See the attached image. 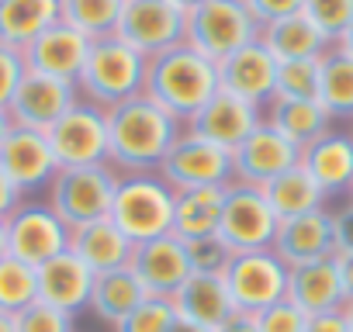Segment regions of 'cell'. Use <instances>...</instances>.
Here are the masks:
<instances>
[{"instance_id": "cell-3", "label": "cell", "mask_w": 353, "mask_h": 332, "mask_svg": "<svg viewBox=\"0 0 353 332\" xmlns=\"http://www.w3.org/2000/svg\"><path fill=\"white\" fill-rule=\"evenodd\" d=\"M145 66L149 59L142 52H135L132 45H125L118 35H104L90 42L87 63L77 76V90L83 101L111 111L132 97L142 94L145 87Z\"/></svg>"}, {"instance_id": "cell-20", "label": "cell", "mask_w": 353, "mask_h": 332, "mask_svg": "<svg viewBox=\"0 0 353 332\" xmlns=\"http://www.w3.org/2000/svg\"><path fill=\"white\" fill-rule=\"evenodd\" d=\"M298 166L325 191V198L350 194V187H353V135L329 128L325 135L301 145Z\"/></svg>"}, {"instance_id": "cell-37", "label": "cell", "mask_w": 353, "mask_h": 332, "mask_svg": "<svg viewBox=\"0 0 353 332\" xmlns=\"http://www.w3.org/2000/svg\"><path fill=\"white\" fill-rule=\"evenodd\" d=\"M301 14L329 39L336 42L343 35V28L353 21V0H305Z\"/></svg>"}, {"instance_id": "cell-55", "label": "cell", "mask_w": 353, "mask_h": 332, "mask_svg": "<svg viewBox=\"0 0 353 332\" xmlns=\"http://www.w3.org/2000/svg\"><path fill=\"white\" fill-rule=\"evenodd\" d=\"M350 135H353V118H350Z\"/></svg>"}, {"instance_id": "cell-27", "label": "cell", "mask_w": 353, "mask_h": 332, "mask_svg": "<svg viewBox=\"0 0 353 332\" xmlns=\"http://www.w3.org/2000/svg\"><path fill=\"white\" fill-rule=\"evenodd\" d=\"M260 42L270 49V56L277 63H288V59H315V56H325L332 49V42L298 11V14H288L281 21H270L260 28Z\"/></svg>"}, {"instance_id": "cell-21", "label": "cell", "mask_w": 353, "mask_h": 332, "mask_svg": "<svg viewBox=\"0 0 353 332\" xmlns=\"http://www.w3.org/2000/svg\"><path fill=\"white\" fill-rule=\"evenodd\" d=\"M274 253L288 267H301V263H315V260L336 256L332 211L319 208V211H308V215L281 222L277 225V239H274Z\"/></svg>"}, {"instance_id": "cell-11", "label": "cell", "mask_w": 353, "mask_h": 332, "mask_svg": "<svg viewBox=\"0 0 353 332\" xmlns=\"http://www.w3.org/2000/svg\"><path fill=\"white\" fill-rule=\"evenodd\" d=\"M49 149L63 166H101L108 163V111L77 97V104L46 132Z\"/></svg>"}, {"instance_id": "cell-5", "label": "cell", "mask_w": 353, "mask_h": 332, "mask_svg": "<svg viewBox=\"0 0 353 332\" xmlns=\"http://www.w3.org/2000/svg\"><path fill=\"white\" fill-rule=\"evenodd\" d=\"M118 177L121 174L111 170L108 163H101V166H63V170H56V177L46 191V201L63 218V225L73 232V229H83V225L111 215Z\"/></svg>"}, {"instance_id": "cell-26", "label": "cell", "mask_w": 353, "mask_h": 332, "mask_svg": "<svg viewBox=\"0 0 353 332\" xmlns=\"http://www.w3.org/2000/svg\"><path fill=\"white\" fill-rule=\"evenodd\" d=\"M225 205V187H191V191H173V236L176 239H201L219 236Z\"/></svg>"}, {"instance_id": "cell-45", "label": "cell", "mask_w": 353, "mask_h": 332, "mask_svg": "<svg viewBox=\"0 0 353 332\" xmlns=\"http://www.w3.org/2000/svg\"><path fill=\"white\" fill-rule=\"evenodd\" d=\"M336 273H339V287L346 304L353 301V253H336Z\"/></svg>"}, {"instance_id": "cell-1", "label": "cell", "mask_w": 353, "mask_h": 332, "mask_svg": "<svg viewBox=\"0 0 353 332\" xmlns=\"http://www.w3.org/2000/svg\"><path fill=\"white\" fill-rule=\"evenodd\" d=\"M181 118H173L152 97L139 94L108 111V166L121 177L156 174L170 145L181 138Z\"/></svg>"}, {"instance_id": "cell-50", "label": "cell", "mask_w": 353, "mask_h": 332, "mask_svg": "<svg viewBox=\"0 0 353 332\" xmlns=\"http://www.w3.org/2000/svg\"><path fill=\"white\" fill-rule=\"evenodd\" d=\"M170 332H208V329H201V325H194V322H184V318H176Z\"/></svg>"}, {"instance_id": "cell-16", "label": "cell", "mask_w": 353, "mask_h": 332, "mask_svg": "<svg viewBox=\"0 0 353 332\" xmlns=\"http://www.w3.org/2000/svg\"><path fill=\"white\" fill-rule=\"evenodd\" d=\"M80 90L70 80H56V76H42V73H25L18 94L8 104V114L14 125L21 128H35V132H49L73 104H77Z\"/></svg>"}, {"instance_id": "cell-39", "label": "cell", "mask_w": 353, "mask_h": 332, "mask_svg": "<svg viewBox=\"0 0 353 332\" xmlns=\"http://www.w3.org/2000/svg\"><path fill=\"white\" fill-rule=\"evenodd\" d=\"M184 246H188L191 273H222L232 260V249L219 236H201V239H191Z\"/></svg>"}, {"instance_id": "cell-46", "label": "cell", "mask_w": 353, "mask_h": 332, "mask_svg": "<svg viewBox=\"0 0 353 332\" xmlns=\"http://www.w3.org/2000/svg\"><path fill=\"white\" fill-rule=\"evenodd\" d=\"M215 332H260V329H256V318H253V315H246V311H232Z\"/></svg>"}, {"instance_id": "cell-8", "label": "cell", "mask_w": 353, "mask_h": 332, "mask_svg": "<svg viewBox=\"0 0 353 332\" xmlns=\"http://www.w3.org/2000/svg\"><path fill=\"white\" fill-rule=\"evenodd\" d=\"M4 229H8V256H14L35 270L70 249V229L52 211V205L39 201V198H25L4 218Z\"/></svg>"}, {"instance_id": "cell-9", "label": "cell", "mask_w": 353, "mask_h": 332, "mask_svg": "<svg viewBox=\"0 0 353 332\" xmlns=\"http://www.w3.org/2000/svg\"><path fill=\"white\" fill-rule=\"evenodd\" d=\"M288 270L291 267L274 249H250V253H232L229 267L222 270V280L229 287L236 311L256 315L267 304L288 298Z\"/></svg>"}, {"instance_id": "cell-42", "label": "cell", "mask_w": 353, "mask_h": 332, "mask_svg": "<svg viewBox=\"0 0 353 332\" xmlns=\"http://www.w3.org/2000/svg\"><path fill=\"white\" fill-rule=\"evenodd\" d=\"M243 4L250 8V14L256 18V25H270V21H281L288 14H298L305 0H243Z\"/></svg>"}, {"instance_id": "cell-43", "label": "cell", "mask_w": 353, "mask_h": 332, "mask_svg": "<svg viewBox=\"0 0 353 332\" xmlns=\"http://www.w3.org/2000/svg\"><path fill=\"white\" fill-rule=\"evenodd\" d=\"M332 232H336V253H353V201L332 211Z\"/></svg>"}, {"instance_id": "cell-4", "label": "cell", "mask_w": 353, "mask_h": 332, "mask_svg": "<svg viewBox=\"0 0 353 332\" xmlns=\"http://www.w3.org/2000/svg\"><path fill=\"white\" fill-rule=\"evenodd\" d=\"M132 246L159 239L173 229V187L159 174L118 177V191L108 215Z\"/></svg>"}, {"instance_id": "cell-28", "label": "cell", "mask_w": 353, "mask_h": 332, "mask_svg": "<svg viewBox=\"0 0 353 332\" xmlns=\"http://www.w3.org/2000/svg\"><path fill=\"white\" fill-rule=\"evenodd\" d=\"M263 121H270L298 149L332 128V114L322 107V101H281V97H274L263 107Z\"/></svg>"}, {"instance_id": "cell-7", "label": "cell", "mask_w": 353, "mask_h": 332, "mask_svg": "<svg viewBox=\"0 0 353 332\" xmlns=\"http://www.w3.org/2000/svg\"><path fill=\"white\" fill-rule=\"evenodd\" d=\"M114 35L145 59L188 42V11L170 0H121Z\"/></svg>"}, {"instance_id": "cell-17", "label": "cell", "mask_w": 353, "mask_h": 332, "mask_svg": "<svg viewBox=\"0 0 353 332\" xmlns=\"http://www.w3.org/2000/svg\"><path fill=\"white\" fill-rule=\"evenodd\" d=\"M277 66L281 63L256 39V42L243 45L239 52H232L229 59L219 63V90L243 97L256 107H267L274 101V90H277Z\"/></svg>"}, {"instance_id": "cell-10", "label": "cell", "mask_w": 353, "mask_h": 332, "mask_svg": "<svg viewBox=\"0 0 353 332\" xmlns=\"http://www.w3.org/2000/svg\"><path fill=\"white\" fill-rule=\"evenodd\" d=\"M173 191H191V187H229L232 184V152L194 135L181 132L166 152V159L156 170Z\"/></svg>"}, {"instance_id": "cell-48", "label": "cell", "mask_w": 353, "mask_h": 332, "mask_svg": "<svg viewBox=\"0 0 353 332\" xmlns=\"http://www.w3.org/2000/svg\"><path fill=\"white\" fill-rule=\"evenodd\" d=\"M332 45H336V49H339V52H346V56H350V59H353V21H350V25H346V28H343V35H339V39H336V42H332Z\"/></svg>"}, {"instance_id": "cell-14", "label": "cell", "mask_w": 353, "mask_h": 332, "mask_svg": "<svg viewBox=\"0 0 353 332\" xmlns=\"http://www.w3.org/2000/svg\"><path fill=\"white\" fill-rule=\"evenodd\" d=\"M301 149L284 138L270 121H260L236 149H232V184H250V187H267L291 166H298Z\"/></svg>"}, {"instance_id": "cell-31", "label": "cell", "mask_w": 353, "mask_h": 332, "mask_svg": "<svg viewBox=\"0 0 353 332\" xmlns=\"http://www.w3.org/2000/svg\"><path fill=\"white\" fill-rule=\"evenodd\" d=\"M260 191H263L270 211H274L281 222L298 218V215H308V211H319V208H325V201H329L325 191L301 170V166H291L288 174H281L277 180H270V184L260 187Z\"/></svg>"}, {"instance_id": "cell-34", "label": "cell", "mask_w": 353, "mask_h": 332, "mask_svg": "<svg viewBox=\"0 0 353 332\" xmlns=\"http://www.w3.org/2000/svg\"><path fill=\"white\" fill-rule=\"evenodd\" d=\"M32 301H39V270L14 256H4L0 260V311L14 318Z\"/></svg>"}, {"instance_id": "cell-23", "label": "cell", "mask_w": 353, "mask_h": 332, "mask_svg": "<svg viewBox=\"0 0 353 332\" xmlns=\"http://www.w3.org/2000/svg\"><path fill=\"white\" fill-rule=\"evenodd\" d=\"M170 301L176 308V318L194 322V325H201L208 332H215L236 311L222 273H191Z\"/></svg>"}, {"instance_id": "cell-22", "label": "cell", "mask_w": 353, "mask_h": 332, "mask_svg": "<svg viewBox=\"0 0 353 332\" xmlns=\"http://www.w3.org/2000/svg\"><path fill=\"white\" fill-rule=\"evenodd\" d=\"M90 287H94V273L70 249L39 267V301H46L73 318H77V311H83L90 304Z\"/></svg>"}, {"instance_id": "cell-33", "label": "cell", "mask_w": 353, "mask_h": 332, "mask_svg": "<svg viewBox=\"0 0 353 332\" xmlns=\"http://www.w3.org/2000/svg\"><path fill=\"white\" fill-rule=\"evenodd\" d=\"M118 14H121V0H59V21L90 42L114 35Z\"/></svg>"}, {"instance_id": "cell-6", "label": "cell", "mask_w": 353, "mask_h": 332, "mask_svg": "<svg viewBox=\"0 0 353 332\" xmlns=\"http://www.w3.org/2000/svg\"><path fill=\"white\" fill-rule=\"evenodd\" d=\"M260 39V25L243 0H205L188 11V45L208 56L212 63L229 59L243 45Z\"/></svg>"}, {"instance_id": "cell-54", "label": "cell", "mask_w": 353, "mask_h": 332, "mask_svg": "<svg viewBox=\"0 0 353 332\" xmlns=\"http://www.w3.org/2000/svg\"><path fill=\"white\" fill-rule=\"evenodd\" d=\"M343 311H346V325H350V332H353V301H350Z\"/></svg>"}, {"instance_id": "cell-49", "label": "cell", "mask_w": 353, "mask_h": 332, "mask_svg": "<svg viewBox=\"0 0 353 332\" xmlns=\"http://www.w3.org/2000/svg\"><path fill=\"white\" fill-rule=\"evenodd\" d=\"M14 128V121H11V114H8V107H0V142L8 138V132Z\"/></svg>"}, {"instance_id": "cell-36", "label": "cell", "mask_w": 353, "mask_h": 332, "mask_svg": "<svg viewBox=\"0 0 353 332\" xmlns=\"http://www.w3.org/2000/svg\"><path fill=\"white\" fill-rule=\"evenodd\" d=\"M173 322H176V308L170 298H145L114 325V332H170Z\"/></svg>"}, {"instance_id": "cell-19", "label": "cell", "mask_w": 353, "mask_h": 332, "mask_svg": "<svg viewBox=\"0 0 353 332\" xmlns=\"http://www.w3.org/2000/svg\"><path fill=\"white\" fill-rule=\"evenodd\" d=\"M260 121H263V107H256V104H250V101H243V97H232V94L219 90L184 128L232 152Z\"/></svg>"}, {"instance_id": "cell-35", "label": "cell", "mask_w": 353, "mask_h": 332, "mask_svg": "<svg viewBox=\"0 0 353 332\" xmlns=\"http://www.w3.org/2000/svg\"><path fill=\"white\" fill-rule=\"evenodd\" d=\"M319 76H322V56L315 59H288L277 66V90L281 101H319Z\"/></svg>"}, {"instance_id": "cell-40", "label": "cell", "mask_w": 353, "mask_h": 332, "mask_svg": "<svg viewBox=\"0 0 353 332\" xmlns=\"http://www.w3.org/2000/svg\"><path fill=\"white\" fill-rule=\"evenodd\" d=\"M253 318H256L260 332H305V322H308V315L298 304H291L288 298H281L277 304H267Z\"/></svg>"}, {"instance_id": "cell-32", "label": "cell", "mask_w": 353, "mask_h": 332, "mask_svg": "<svg viewBox=\"0 0 353 332\" xmlns=\"http://www.w3.org/2000/svg\"><path fill=\"white\" fill-rule=\"evenodd\" d=\"M319 101L332 118H353V59L336 45L322 56Z\"/></svg>"}, {"instance_id": "cell-13", "label": "cell", "mask_w": 353, "mask_h": 332, "mask_svg": "<svg viewBox=\"0 0 353 332\" xmlns=\"http://www.w3.org/2000/svg\"><path fill=\"white\" fill-rule=\"evenodd\" d=\"M56 170H59V163L49 149L46 132L14 125L8 138L0 142V174L8 177V184L21 198H35L39 191H49Z\"/></svg>"}, {"instance_id": "cell-30", "label": "cell", "mask_w": 353, "mask_h": 332, "mask_svg": "<svg viewBox=\"0 0 353 332\" xmlns=\"http://www.w3.org/2000/svg\"><path fill=\"white\" fill-rule=\"evenodd\" d=\"M149 294L142 291V284H139V277L128 270V267H121V270H111V273H97L94 277V287H90V311L101 318V322H108L111 329L132 311V308H139L142 301H145Z\"/></svg>"}, {"instance_id": "cell-41", "label": "cell", "mask_w": 353, "mask_h": 332, "mask_svg": "<svg viewBox=\"0 0 353 332\" xmlns=\"http://www.w3.org/2000/svg\"><path fill=\"white\" fill-rule=\"evenodd\" d=\"M25 73H28V63H25L21 49H11V45L0 42V107L11 104V97L18 94Z\"/></svg>"}, {"instance_id": "cell-29", "label": "cell", "mask_w": 353, "mask_h": 332, "mask_svg": "<svg viewBox=\"0 0 353 332\" xmlns=\"http://www.w3.org/2000/svg\"><path fill=\"white\" fill-rule=\"evenodd\" d=\"M59 21V0H0V42L25 49Z\"/></svg>"}, {"instance_id": "cell-15", "label": "cell", "mask_w": 353, "mask_h": 332, "mask_svg": "<svg viewBox=\"0 0 353 332\" xmlns=\"http://www.w3.org/2000/svg\"><path fill=\"white\" fill-rule=\"evenodd\" d=\"M128 270L139 277V284L149 298H173L176 291H181V284L191 277L188 246L173 232H166L159 239H149V242L132 249Z\"/></svg>"}, {"instance_id": "cell-47", "label": "cell", "mask_w": 353, "mask_h": 332, "mask_svg": "<svg viewBox=\"0 0 353 332\" xmlns=\"http://www.w3.org/2000/svg\"><path fill=\"white\" fill-rule=\"evenodd\" d=\"M21 201H25V198H21V194L8 184V177H4V174H0V222H4V218H8V215H11L18 205H21Z\"/></svg>"}, {"instance_id": "cell-56", "label": "cell", "mask_w": 353, "mask_h": 332, "mask_svg": "<svg viewBox=\"0 0 353 332\" xmlns=\"http://www.w3.org/2000/svg\"><path fill=\"white\" fill-rule=\"evenodd\" d=\"M350 201H353V187H350Z\"/></svg>"}, {"instance_id": "cell-12", "label": "cell", "mask_w": 353, "mask_h": 332, "mask_svg": "<svg viewBox=\"0 0 353 332\" xmlns=\"http://www.w3.org/2000/svg\"><path fill=\"white\" fill-rule=\"evenodd\" d=\"M277 225H281V218L270 211V205H267V198H263L260 187H250V184H229L225 187L219 239L232 253L274 249Z\"/></svg>"}, {"instance_id": "cell-38", "label": "cell", "mask_w": 353, "mask_h": 332, "mask_svg": "<svg viewBox=\"0 0 353 332\" xmlns=\"http://www.w3.org/2000/svg\"><path fill=\"white\" fill-rule=\"evenodd\" d=\"M11 322H14V332H77V318L46 301H32Z\"/></svg>"}, {"instance_id": "cell-44", "label": "cell", "mask_w": 353, "mask_h": 332, "mask_svg": "<svg viewBox=\"0 0 353 332\" xmlns=\"http://www.w3.org/2000/svg\"><path fill=\"white\" fill-rule=\"evenodd\" d=\"M305 332H350L346 325V311H325V315H312L305 322Z\"/></svg>"}, {"instance_id": "cell-18", "label": "cell", "mask_w": 353, "mask_h": 332, "mask_svg": "<svg viewBox=\"0 0 353 332\" xmlns=\"http://www.w3.org/2000/svg\"><path fill=\"white\" fill-rule=\"evenodd\" d=\"M87 52H90V39H83L80 32H73L63 21L49 25L39 39H32L21 49V56H25L32 73L70 80V83H77V76H80V70L87 63Z\"/></svg>"}, {"instance_id": "cell-52", "label": "cell", "mask_w": 353, "mask_h": 332, "mask_svg": "<svg viewBox=\"0 0 353 332\" xmlns=\"http://www.w3.org/2000/svg\"><path fill=\"white\" fill-rule=\"evenodd\" d=\"M8 256V229H4V222H0V260Z\"/></svg>"}, {"instance_id": "cell-53", "label": "cell", "mask_w": 353, "mask_h": 332, "mask_svg": "<svg viewBox=\"0 0 353 332\" xmlns=\"http://www.w3.org/2000/svg\"><path fill=\"white\" fill-rule=\"evenodd\" d=\"M0 332H14V322H11V315H4V311H0Z\"/></svg>"}, {"instance_id": "cell-25", "label": "cell", "mask_w": 353, "mask_h": 332, "mask_svg": "<svg viewBox=\"0 0 353 332\" xmlns=\"http://www.w3.org/2000/svg\"><path fill=\"white\" fill-rule=\"evenodd\" d=\"M132 249H135V246L125 239V232H121L111 218H101V222H90V225L70 232V253H73L77 260H83V267H87L94 277L128 267Z\"/></svg>"}, {"instance_id": "cell-2", "label": "cell", "mask_w": 353, "mask_h": 332, "mask_svg": "<svg viewBox=\"0 0 353 332\" xmlns=\"http://www.w3.org/2000/svg\"><path fill=\"white\" fill-rule=\"evenodd\" d=\"M142 94L188 125L219 94V63H212L188 42L166 49L149 59Z\"/></svg>"}, {"instance_id": "cell-24", "label": "cell", "mask_w": 353, "mask_h": 332, "mask_svg": "<svg viewBox=\"0 0 353 332\" xmlns=\"http://www.w3.org/2000/svg\"><path fill=\"white\" fill-rule=\"evenodd\" d=\"M288 301L298 304L308 318L346 308V298H343V287H339V273H336V256L291 267L288 270Z\"/></svg>"}, {"instance_id": "cell-51", "label": "cell", "mask_w": 353, "mask_h": 332, "mask_svg": "<svg viewBox=\"0 0 353 332\" xmlns=\"http://www.w3.org/2000/svg\"><path fill=\"white\" fill-rule=\"evenodd\" d=\"M170 4H176L181 11H194V8H201L205 0H170Z\"/></svg>"}]
</instances>
